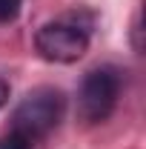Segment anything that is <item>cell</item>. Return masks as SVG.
Returning <instances> with one entry per match:
<instances>
[{
  "label": "cell",
  "instance_id": "6da1fadb",
  "mask_svg": "<svg viewBox=\"0 0 146 149\" xmlns=\"http://www.w3.org/2000/svg\"><path fill=\"white\" fill-rule=\"evenodd\" d=\"M63 112H66V97L60 89L55 86L32 89L12 112V132L23 135L26 141L43 138L60 123Z\"/></svg>",
  "mask_w": 146,
  "mask_h": 149
},
{
  "label": "cell",
  "instance_id": "7a4b0ae2",
  "mask_svg": "<svg viewBox=\"0 0 146 149\" xmlns=\"http://www.w3.org/2000/svg\"><path fill=\"white\" fill-rule=\"evenodd\" d=\"M89 26L77 20H52L43 23L35 35V46L43 60L52 63H74L89 49Z\"/></svg>",
  "mask_w": 146,
  "mask_h": 149
},
{
  "label": "cell",
  "instance_id": "3957f363",
  "mask_svg": "<svg viewBox=\"0 0 146 149\" xmlns=\"http://www.w3.org/2000/svg\"><path fill=\"white\" fill-rule=\"evenodd\" d=\"M117 97H120V74L115 72L112 66L92 69L83 77L80 95H77L83 120H89V123L106 120L112 115V109H115V103H117Z\"/></svg>",
  "mask_w": 146,
  "mask_h": 149
},
{
  "label": "cell",
  "instance_id": "277c9868",
  "mask_svg": "<svg viewBox=\"0 0 146 149\" xmlns=\"http://www.w3.org/2000/svg\"><path fill=\"white\" fill-rule=\"evenodd\" d=\"M23 0H0V23H12L20 15Z\"/></svg>",
  "mask_w": 146,
  "mask_h": 149
},
{
  "label": "cell",
  "instance_id": "5b68a950",
  "mask_svg": "<svg viewBox=\"0 0 146 149\" xmlns=\"http://www.w3.org/2000/svg\"><path fill=\"white\" fill-rule=\"evenodd\" d=\"M0 149H32V141H26L17 132H9L6 138H0Z\"/></svg>",
  "mask_w": 146,
  "mask_h": 149
},
{
  "label": "cell",
  "instance_id": "8992f818",
  "mask_svg": "<svg viewBox=\"0 0 146 149\" xmlns=\"http://www.w3.org/2000/svg\"><path fill=\"white\" fill-rule=\"evenodd\" d=\"M6 100H9V83H6V80L0 77V109L6 106Z\"/></svg>",
  "mask_w": 146,
  "mask_h": 149
}]
</instances>
